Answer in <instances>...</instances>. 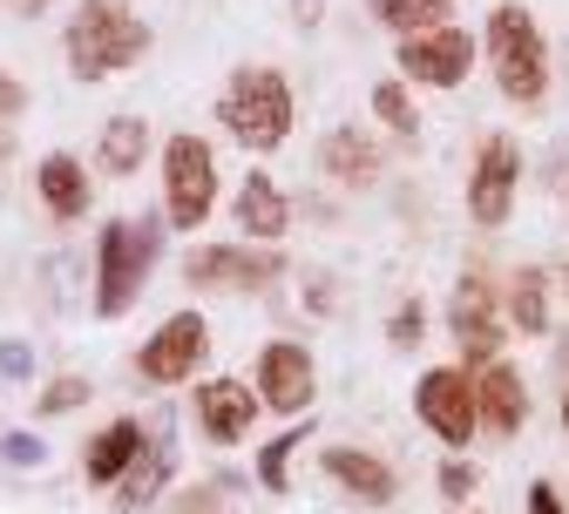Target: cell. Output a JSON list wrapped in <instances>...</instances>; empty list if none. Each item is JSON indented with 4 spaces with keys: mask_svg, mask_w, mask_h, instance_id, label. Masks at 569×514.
I'll use <instances>...</instances> for the list:
<instances>
[{
    "mask_svg": "<svg viewBox=\"0 0 569 514\" xmlns=\"http://www.w3.org/2000/svg\"><path fill=\"white\" fill-rule=\"evenodd\" d=\"M150 21H142L129 0H76V14L61 28V54L76 82H109L122 68H136L150 54Z\"/></svg>",
    "mask_w": 569,
    "mask_h": 514,
    "instance_id": "obj_1",
    "label": "cell"
},
{
    "mask_svg": "<svg viewBox=\"0 0 569 514\" xmlns=\"http://www.w3.org/2000/svg\"><path fill=\"white\" fill-rule=\"evenodd\" d=\"M481 61H488L495 95H502V102L536 109L549 95V34H542V21L522 8V0H495V8H488Z\"/></svg>",
    "mask_w": 569,
    "mask_h": 514,
    "instance_id": "obj_2",
    "label": "cell"
},
{
    "mask_svg": "<svg viewBox=\"0 0 569 514\" xmlns=\"http://www.w3.org/2000/svg\"><path fill=\"white\" fill-rule=\"evenodd\" d=\"M157 251H163V216H109L96 231V291H89L96 319L136 312V299L150 291Z\"/></svg>",
    "mask_w": 569,
    "mask_h": 514,
    "instance_id": "obj_3",
    "label": "cell"
},
{
    "mask_svg": "<svg viewBox=\"0 0 569 514\" xmlns=\"http://www.w3.org/2000/svg\"><path fill=\"white\" fill-rule=\"evenodd\" d=\"M218 122H224V135L238 142V150L271 157V150H284V142H292L299 95H292V82H284L278 68L251 61V68H231V82H224V95H218Z\"/></svg>",
    "mask_w": 569,
    "mask_h": 514,
    "instance_id": "obj_4",
    "label": "cell"
},
{
    "mask_svg": "<svg viewBox=\"0 0 569 514\" xmlns=\"http://www.w3.org/2000/svg\"><path fill=\"white\" fill-rule=\"evenodd\" d=\"M157 170H163V224L170 231H203L210 210H218V150H210L203 135L177 129L163 142Z\"/></svg>",
    "mask_w": 569,
    "mask_h": 514,
    "instance_id": "obj_5",
    "label": "cell"
},
{
    "mask_svg": "<svg viewBox=\"0 0 569 514\" xmlns=\"http://www.w3.org/2000/svg\"><path fill=\"white\" fill-rule=\"evenodd\" d=\"M448 339H455V365H488L509 345V319H502V284L488 271H461L448 291Z\"/></svg>",
    "mask_w": 569,
    "mask_h": 514,
    "instance_id": "obj_6",
    "label": "cell"
},
{
    "mask_svg": "<svg viewBox=\"0 0 569 514\" xmlns=\"http://www.w3.org/2000/svg\"><path fill=\"white\" fill-rule=\"evenodd\" d=\"M413 420L441 440L448 454L475 447V433H481V406H475V373L468 365H427V373L413 380Z\"/></svg>",
    "mask_w": 569,
    "mask_h": 514,
    "instance_id": "obj_7",
    "label": "cell"
},
{
    "mask_svg": "<svg viewBox=\"0 0 569 514\" xmlns=\"http://www.w3.org/2000/svg\"><path fill=\"white\" fill-rule=\"evenodd\" d=\"M475 54H481V41H475L461 21H448V28L407 34V41L393 48V68H400V82H407V89H435V95H455V89L475 75Z\"/></svg>",
    "mask_w": 569,
    "mask_h": 514,
    "instance_id": "obj_8",
    "label": "cell"
},
{
    "mask_svg": "<svg viewBox=\"0 0 569 514\" xmlns=\"http://www.w3.org/2000/svg\"><path fill=\"white\" fill-rule=\"evenodd\" d=\"M210 365V319L203 312H170L150 339L136 345V380H150V386H190L197 373Z\"/></svg>",
    "mask_w": 569,
    "mask_h": 514,
    "instance_id": "obj_9",
    "label": "cell"
},
{
    "mask_svg": "<svg viewBox=\"0 0 569 514\" xmlns=\"http://www.w3.org/2000/svg\"><path fill=\"white\" fill-rule=\"evenodd\" d=\"M522 170H529V157H522L516 135H481L475 170H468V216H475V231H502L516 216Z\"/></svg>",
    "mask_w": 569,
    "mask_h": 514,
    "instance_id": "obj_10",
    "label": "cell"
},
{
    "mask_svg": "<svg viewBox=\"0 0 569 514\" xmlns=\"http://www.w3.org/2000/svg\"><path fill=\"white\" fill-rule=\"evenodd\" d=\"M284 278V251L278 244H190L183 251V284L197 291H264Z\"/></svg>",
    "mask_w": 569,
    "mask_h": 514,
    "instance_id": "obj_11",
    "label": "cell"
},
{
    "mask_svg": "<svg viewBox=\"0 0 569 514\" xmlns=\"http://www.w3.org/2000/svg\"><path fill=\"white\" fill-rule=\"evenodd\" d=\"M258 400L271 406V413H284V420H306L312 413V400H319V365H312V352L299 345V339H271L264 352H258Z\"/></svg>",
    "mask_w": 569,
    "mask_h": 514,
    "instance_id": "obj_12",
    "label": "cell"
},
{
    "mask_svg": "<svg viewBox=\"0 0 569 514\" xmlns=\"http://www.w3.org/2000/svg\"><path fill=\"white\" fill-rule=\"evenodd\" d=\"M258 386H244V380H231V373H218V380H197V426H203V440L210 447H238V440L258 426Z\"/></svg>",
    "mask_w": 569,
    "mask_h": 514,
    "instance_id": "obj_13",
    "label": "cell"
},
{
    "mask_svg": "<svg viewBox=\"0 0 569 514\" xmlns=\"http://www.w3.org/2000/svg\"><path fill=\"white\" fill-rule=\"evenodd\" d=\"M319 177L339 183V190H373L387 177V150H380L360 122H332L319 135Z\"/></svg>",
    "mask_w": 569,
    "mask_h": 514,
    "instance_id": "obj_14",
    "label": "cell"
},
{
    "mask_svg": "<svg viewBox=\"0 0 569 514\" xmlns=\"http://www.w3.org/2000/svg\"><path fill=\"white\" fill-rule=\"evenodd\" d=\"M319 467H326V481H332L346 501H360V507H393V501H400V474H393V461H380L373 447H326Z\"/></svg>",
    "mask_w": 569,
    "mask_h": 514,
    "instance_id": "obj_15",
    "label": "cell"
},
{
    "mask_svg": "<svg viewBox=\"0 0 569 514\" xmlns=\"http://www.w3.org/2000/svg\"><path fill=\"white\" fill-rule=\"evenodd\" d=\"M475 406H481V433H495V440H516L529 426V413H536L529 406V380L509 359H488L475 373Z\"/></svg>",
    "mask_w": 569,
    "mask_h": 514,
    "instance_id": "obj_16",
    "label": "cell"
},
{
    "mask_svg": "<svg viewBox=\"0 0 569 514\" xmlns=\"http://www.w3.org/2000/svg\"><path fill=\"white\" fill-rule=\"evenodd\" d=\"M231 224L244 231V244H284V231H292V196L278 190L271 170H244V183L231 196Z\"/></svg>",
    "mask_w": 569,
    "mask_h": 514,
    "instance_id": "obj_17",
    "label": "cell"
},
{
    "mask_svg": "<svg viewBox=\"0 0 569 514\" xmlns=\"http://www.w3.org/2000/svg\"><path fill=\"white\" fill-rule=\"evenodd\" d=\"M170 474H177V426H170V413H157L150 420V440H142V454H136V467L116 481V501L129 514L136 507H157L163 487H170Z\"/></svg>",
    "mask_w": 569,
    "mask_h": 514,
    "instance_id": "obj_18",
    "label": "cell"
},
{
    "mask_svg": "<svg viewBox=\"0 0 569 514\" xmlns=\"http://www.w3.org/2000/svg\"><path fill=\"white\" fill-rule=\"evenodd\" d=\"M34 190H41V210L54 216V224H76V216H89V203H96V177L82 170V157H68V150H48L34 163Z\"/></svg>",
    "mask_w": 569,
    "mask_h": 514,
    "instance_id": "obj_19",
    "label": "cell"
},
{
    "mask_svg": "<svg viewBox=\"0 0 569 514\" xmlns=\"http://www.w3.org/2000/svg\"><path fill=\"white\" fill-rule=\"evenodd\" d=\"M502 319L522 332V339H542L549 319H556V278L542 264H516L502 278Z\"/></svg>",
    "mask_w": 569,
    "mask_h": 514,
    "instance_id": "obj_20",
    "label": "cell"
},
{
    "mask_svg": "<svg viewBox=\"0 0 569 514\" xmlns=\"http://www.w3.org/2000/svg\"><path fill=\"white\" fill-rule=\"evenodd\" d=\"M142 440H150V420H109L96 440H89V454H82V481L89 487H116L129 467H136V454H142Z\"/></svg>",
    "mask_w": 569,
    "mask_h": 514,
    "instance_id": "obj_21",
    "label": "cell"
},
{
    "mask_svg": "<svg viewBox=\"0 0 569 514\" xmlns=\"http://www.w3.org/2000/svg\"><path fill=\"white\" fill-rule=\"evenodd\" d=\"M150 122L142 115H109L102 122V142H96V163H102V177H136L142 163H150Z\"/></svg>",
    "mask_w": 569,
    "mask_h": 514,
    "instance_id": "obj_22",
    "label": "cell"
},
{
    "mask_svg": "<svg viewBox=\"0 0 569 514\" xmlns=\"http://www.w3.org/2000/svg\"><path fill=\"white\" fill-rule=\"evenodd\" d=\"M455 8H461V0H367V14H373L393 41L427 34V28H448V21H455Z\"/></svg>",
    "mask_w": 569,
    "mask_h": 514,
    "instance_id": "obj_23",
    "label": "cell"
},
{
    "mask_svg": "<svg viewBox=\"0 0 569 514\" xmlns=\"http://www.w3.org/2000/svg\"><path fill=\"white\" fill-rule=\"evenodd\" d=\"M306 440H312V413L292 420L284 433H271L264 447H258V487H264V494H292V461H299Z\"/></svg>",
    "mask_w": 569,
    "mask_h": 514,
    "instance_id": "obj_24",
    "label": "cell"
},
{
    "mask_svg": "<svg viewBox=\"0 0 569 514\" xmlns=\"http://www.w3.org/2000/svg\"><path fill=\"white\" fill-rule=\"evenodd\" d=\"M373 122H380L393 142H420V102H413V89H407L400 75L373 82Z\"/></svg>",
    "mask_w": 569,
    "mask_h": 514,
    "instance_id": "obj_25",
    "label": "cell"
},
{
    "mask_svg": "<svg viewBox=\"0 0 569 514\" xmlns=\"http://www.w3.org/2000/svg\"><path fill=\"white\" fill-rule=\"evenodd\" d=\"M89 400H96V386H89L82 373H54V380L34 393V413H48V420H54V413H76V406H89Z\"/></svg>",
    "mask_w": 569,
    "mask_h": 514,
    "instance_id": "obj_26",
    "label": "cell"
},
{
    "mask_svg": "<svg viewBox=\"0 0 569 514\" xmlns=\"http://www.w3.org/2000/svg\"><path fill=\"white\" fill-rule=\"evenodd\" d=\"M387 345H393V352H420V345H427V305H420V299H400V305L387 312Z\"/></svg>",
    "mask_w": 569,
    "mask_h": 514,
    "instance_id": "obj_27",
    "label": "cell"
},
{
    "mask_svg": "<svg viewBox=\"0 0 569 514\" xmlns=\"http://www.w3.org/2000/svg\"><path fill=\"white\" fill-rule=\"evenodd\" d=\"M435 487H441V501H475V487H481V467L468 461V454H448L441 467H435Z\"/></svg>",
    "mask_w": 569,
    "mask_h": 514,
    "instance_id": "obj_28",
    "label": "cell"
},
{
    "mask_svg": "<svg viewBox=\"0 0 569 514\" xmlns=\"http://www.w3.org/2000/svg\"><path fill=\"white\" fill-rule=\"evenodd\" d=\"M0 461H8V467H48V440L41 433H0Z\"/></svg>",
    "mask_w": 569,
    "mask_h": 514,
    "instance_id": "obj_29",
    "label": "cell"
},
{
    "mask_svg": "<svg viewBox=\"0 0 569 514\" xmlns=\"http://www.w3.org/2000/svg\"><path fill=\"white\" fill-rule=\"evenodd\" d=\"M28 373H34V345L8 339V345H0V380H28Z\"/></svg>",
    "mask_w": 569,
    "mask_h": 514,
    "instance_id": "obj_30",
    "label": "cell"
},
{
    "mask_svg": "<svg viewBox=\"0 0 569 514\" xmlns=\"http://www.w3.org/2000/svg\"><path fill=\"white\" fill-rule=\"evenodd\" d=\"M529 514H569V501L556 494V481H529Z\"/></svg>",
    "mask_w": 569,
    "mask_h": 514,
    "instance_id": "obj_31",
    "label": "cell"
},
{
    "mask_svg": "<svg viewBox=\"0 0 569 514\" xmlns=\"http://www.w3.org/2000/svg\"><path fill=\"white\" fill-rule=\"evenodd\" d=\"M21 109H28V89H21V82L8 75V68H0V122H14Z\"/></svg>",
    "mask_w": 569,
    "mask_h": 514,
    "instance_id": "obj_32",
    "label": "cell"
},
{
    "mask_svg": "<svg viewBox=\"0 0 569 514\" xmlns=\"http://www.w3.org/2000/svg\"><path fill=\"white\" fill-rule=\"evenodd\" d=\"M562 183H569V142L549 150V190H562Z\"/></svg>",
    "mask_w": 569,
    "mask_h": 514,
    "instance_id": "obj_33",
    "label": "cell"
},
{
    "mask_svg": "<svg viewBox=\"0 0 569 514\" xmlns=\"http://www.w3.org/2000/svg\"><path fill=\"white\" fill-rule=\"evenodd\" d=\"M292 21H299V28H319V21H326V0H292Z\"/></svg>",
    "mask_w": 569,
    "mask_h": 514,
    "instance_id": "obj_34",
    "label": "cell"
},
{
    "mask_svg": "<svg viewBox=\"0 0 569 514\" xmlns=\"http://www.w3.org/2000/svg\"><path fill=\"white\" fill-rule=\"evenodd\" d=\"M8 8H14V14H28V21H41V14L54 8V0H8Z\"/></svg>",
    "mask_w": 569,
    "mask_h": 514,
    "instance_id": "obj_35",
    "label": "cell"
},
{
    "mask_svg": "<svg viewBox=\"0 0 569 514\" xmlns=\"http://www.w3.org/2000/svg\"><path fill=\"white\" fill-rule=\"evenodd\" d=\"M14 157V122H0V163Z\"/></svg>",
    "mask_w": 569,
    "mask_h": 514,
    "instance_id": "obj_36",
    "label": "cell"
},
{
    "mask_svg": "<svg viewBox=\"0 0 569 514\" xmlns=\"http://www.w3.org/2000/svg\"><path fill=\"white\" fill-rule=\"evenodd\" d=\"M556 291H562V299H569V258H562V271H556Z\"/></svg>",
    "mask_w": 569,
    "mask_h": 514,
    "instance_id": "obj_37",
    "label": "cell"
},
{
    "mask_svg": "<svg viewBox=\"0 0 569 514\" xmlns=\"http://www.w3.org/2000/svg\"><path fill=\"white\" fill-rule=\"evenodd\" d=\"M562 426H569V386H562Z\"/></svg>",
    "mask_w": 569,
    "mask_h": 514,
    "instance_id": "obj_38",
    "label": "cell"
},
{
    "mask_svg": "<svg viewBox=\"0 0 569 514\" xmlns=\"http://www.w3.org/2000/svg\"><path fill=\"white\" fill-rule=\"evenodd\" d=\"M468 514H475V507H468Z\"/></svg>",
    "mask_w": 569,
    "mask_h": 514,
    "instance_id": "obj_39",
    "label": "cell"
}]
</instances>
